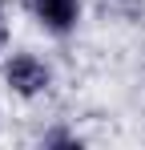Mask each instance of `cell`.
<instances>
[{"mask_svg": "<svg viewBox=\"0 0 145 150\" xmlns=\"http://www.w3.org/2000/svg\"><path fill=\"white\" fill-rule=\"evenodd\" d=\"M0 81L12 98L20 101H40L52 89V65L32 49H16L0 57Z\"/></svg>", "mask_w": 145, "mask_h": 150, "instance_id": "6da1fadb", "label": "cell"}, {"mask_svg": "<svg viewBox=\"0 0 145 150\" xmlns=\"http://www.w3.org/2000/svg\"><path fill=\"white\" fill-rule=\"evenodd\" d=\"M24 4H28L32 21L40 25V33L56 37V41L72 37L81 25V12H85V0H24Z\"/></svg>", "mask_w": 145, "mask_h": 150, "instance_id": "7a4b0ae2", "label": "cell"}, {"mask_svg": "<svg viewBox=\"0 0 145 150\" xmlns=\"http://www.w3.org/2000/svg\"><path fill=\"white\" fill-rule=\"evenodd\" d=\"M40 146H81V134H72V130H45L40 134Z\"/></svg>", "mask_w": 145, "mask_h": 150, "instance_id": "3957f363", "label": "cell"}, {"mask_svg": "<svg viewBox=\"0 0 145 150\" xmlns=\"http://www.w3.org/2000/svg\"><path fill=\"white\" fill-rule=\"evenodd\" d=\"M4 41H8V21H4V4H0V53H4Z\"/></svg>", "mask_w": 145, "mask_h": 150, "instance_id": "277c9868", "label": "cell"}]
</instances>
